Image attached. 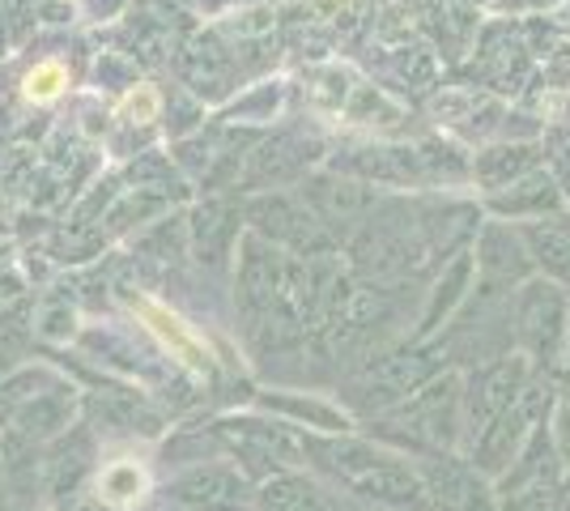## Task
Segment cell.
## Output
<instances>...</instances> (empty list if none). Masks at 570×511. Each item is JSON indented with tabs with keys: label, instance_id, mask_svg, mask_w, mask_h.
<instances>
[{
	"label": "cell",
	"instance_id": "obj_4",
	"mask_svg": "<svg viewBox=\"0 0 570 511\" xmlns=\"http://www.w3.org/2000/svg\"><path fill=\"white\" fill-rule=\"evenodd\" d=\"M132 307L141 312L145 328L163 341L175 358H184V363H191V366H209V350L200 345V337H196V333H191L188 324L175 316V312H167V307H163V303H154V298H132Z\"/></svg>",
	"mask_w": 570,
	"mask_h": 511
},
{
	"label": "cell",
	"instance_id": "obj_3",
	"mask_svg": "<svg viewBox=\"0 0 570 511\" xmlns=\"http://www.w3.org/2000/svg\"><path fill=\"white\" fill-rule=\"evenodd\" d=\"M256 508L261 511H333L328 494L315 487L311 478H303L298 469H282L268 473L256 490Z\"/></svg>",
	"mask_w": 570,
	"mask_h": 511
},
{
	"label": "cell",
	"instance_id": "obj_5",
	"mask_svg": "<svg viewBox=\"0 0 570 511\" xmlns=\"http://www.w3.org/2000/svg\"><path fill=\"white\" fill-rule=\"evenodd\" d=\"M264 410H273V414H282L289 426H298V422H307L315 431H324V435H345V431H354V422L333 410V405H324V401H303V396H261Z\"/></svg>",
	"mask_w": 570,
	"mask_h": 511
},
{
	"label": "cell",
	"instance_id": "obj_7",
	"mask_svg": "<svg viewBox=\"0 0 570 511\" xmlns=\"http://www.w3.org/2000/svg\"><path fill=\"white\" fill-rule=\"evenodd\" d=\"M65 86H69L65 69H60L56 60H48V65H35V69H30V77H26V98H35V102H51Z\"/></svg>",
	"mask_w": 570,
	"mask_h": 511
},
{
	"label": "cell",
	"instance_id": "obj_1",
	"mask_svg": "<svg viewBox=\"0 0 570 511\" xmlns=\"http://www.w3.org/2000/svg\"><path fill=\"white\" fill-rule=\"evenodd\" d=\"M167 499L184 511H252L256 494L238 464H196L167 482Z\"/></svg>",
	"mask_w": 570,
	"mask_h": 511
},
{
	"label": "cell",
	"instance_id": "obj_2",
	"mask_svg": "<svg viewBox=\"0 0 570 511\" xmlns=\"http://www.w3.org/2000/svg\"><path fill=\"white\" fill-rule=\"evenodd\" d=\"M520 337L541 363L562 358V341H567V298L558 286H528L520 298Z\"/></svg>",
	"mask_w": 570,
	"mask_h": 511
},
{
	"label": "cell",
	"instance_id": "obj_6",
	"mask_svg": "<svg viewBox=\"0 0 570 511\" xmlns=\"http://www.w3.org/2000/svg\"><path fill=\"white\" fill-rule=\"evenodd\" d=\"M145 490V469L137 461H111L98 469V499L107 503V508H128V503H137Z\"/></svg>",
	"mask_w": 570,
	"mask_h": 511
}]
</instances>
